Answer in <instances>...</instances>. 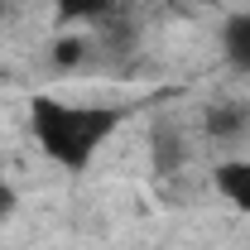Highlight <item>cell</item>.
Wrapping results in <instances>:
<instances>
[{"mask_svg": "<svg viewBox=\"0 0 250 250\" xmlns=\"http://www.w3.org/2000/svg\"><path fill=\"white\" fill-rule=\"evenodd\" d=\"M10 207H15V192H10V188L0 183V212H10Z\"/></svg>", "mask_w": 250, "mask_h": 250, "instance_id": "obj_8", "label": "cell"}, {"mask_svg": "<svg viewBox=\"0 0 250 250\" xmlns=\"http://www.w3.org/2000/svg\"><path fill=\"white\" fill-rule=\"evenodd\" d=\"M154 159H159V168H173V164H178V140H173V135H159L154 140Z\"/></svg>", "mask_w": 250, "mask_h": 250, "instance_id": "obj_5", "label": "cell"}, {"mask_svg": "<svg viewBox=\"0 0 250 250\" xmlns=\"http://www.w3.org/2000/svg\"><path fill=\"white\" fill-rule=\"evenodd\" d=\"M116 125H121L116 106H72V101H53V96H34L29 101L34 140L62 168H87L96 159V149L116 135Z\"/></svg>", "mask_w": 250, "mask_h": 250, "instance_id": "obj_1", "label": "cell"}, {"mask_svg": "<svg viewBox=\"0 0 250 250\" xmlns=\"http://www.w3.org/2000/svg\"><path fill=\"white\" fill-rule=\"evenodd\" d=\"M5 10H10V5H5V0H0V20H5Z\"/></svg>", "mask_w": 250, "mask_h": 250, "instance_id": "obj_9", "label": "cell"}, {"mask_svg": "<svg viewBox=\"0 0 250 250\" xmlns=\"http://www.w3.org/2000/svg\"><path fill=\"white\" fill-rule=\"evenodd\" d=\"M212 188L236 207V212H250V159H231V164H217L212 173Z\"/></svg>", "mask_w": 250, "mask_h": 250, "instance_id": "obj_2", "label": "cell"}, {"mask_svg": "<svg viewBox=\"0 0 250 250\" xmlns=\"http://www.w3.org/2000/svg\"><path fill=\"white\" fill-rule=\"evenodd\" d=\"M77 58H82V39H62L58 43V62L67 67V62H77Z\"/></svg>", "mask_w": 250, "mask_h": 250, "instance_id": "obj_7", "label": "cell"}, {"mask_svg": "<svg viewBox=\"0 0 250 250\" xmlns=\"http://www.w3.org/2000/svg\"><path fill=\"white\" fill-rule=\"evenodd\" d=\"M221 43H226V58L241 72H250V15H236L226 24V34H221Z\"/></svg>", "mask_w": 250, "mask_h": 250, "instance_id": "obj_3", "label": "cell"}, {"mask_svg": "<svg viewBox=\"0 0 250 250\" xmlns=\"http://www.w3.org/2000/svg\"><path fill=\"white\" fill-rule=\"evenodd\" d=\"M236 125H241V111H212V130L217 135H231Z\"/></svg>", "mask_w": 250, "mask_h": 250, "instance_id": "obj_6", "label": "cell"}, {"mask_svg": "<svg viewBox=\"0 0 250 250\" xmlns=\"http://www.w3.org/2000/svg\"><path fill=\"white\" fill-rule=\"evenodd\" d=\"M111 10H116V0H58L62 20H87V24L92 20H106Z\"/></svg>", "mask_w": 250, "mask_h": 250, "instance_id": "obj_4", "label": "cell"}]
</instances>
